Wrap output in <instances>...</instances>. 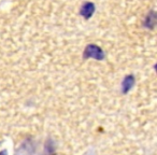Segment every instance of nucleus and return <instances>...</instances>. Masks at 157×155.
I'll return each instance as SVG.
<instances>
[{"label": "nucleus", "instance_id": "nucleus-3", "mask_svg": "<svg viewBox=\"0 0 157 155\" xmlns=\"http://www.w3.org/2000/svg\"><path fill=\"white\" fill-rule=\"evenodd\" d=\"M93 12H94V7H93V5H90V3H86V5L82 8L81 13L83 14L86 18H88L93 14Z\"/></svg>", "mask_w": 157, "mask_h": 155}, {"label": "nucleus", "instance_id": "nucleus-4", "mask_svg": "<svg viewBox=\"0 0 157 155\" xmlns=\"http://www.w3.org/2000/svg\"><path fill=\"white\" fill-rule=\"evenodd\" d=\"M0 155H8V152L7 151H1V152H0Z\"/></svg>", "mask_w": 157, "mask_h": 155}, {"label": "nucleus", "instance_id": "nucleus-1", "mask_svg": "<svg viewBox=\"0 0 157 155\" xmlns=\"http://www.w3.org/2000/svg\"><path fill=\"white\" fill-rule=\"evenodd\" d=\"M85 57H88V58H95L98 59V60H101L105 57V53L102 52L99 46L97 45H88L85 50Z\"/></svg>", "mask_w": 157, "mask_h": 155}, {"label": "nucleus", "instance_id": "nucleus-2", "mask_svg": "<svg viewBox=\"0 0 157 155\" xmlns=\"http://www.w3.org/2000/svg\"><path fill=\"white\" fill-rule=\"evenodd\" d=\"M133 84H135V79H133L132 76H126L124 79V81H123V93H128L129 91L132 88Z\"/></svg>", "mask_w": 157, "mask_h": 155}]
</instances>
